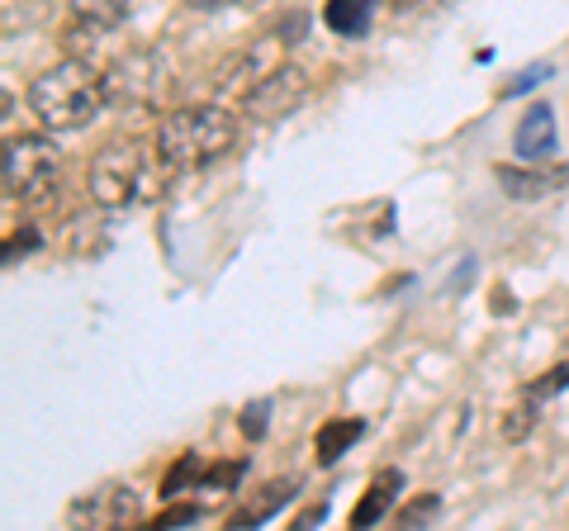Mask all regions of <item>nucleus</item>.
I'll use <instances>...</instances> for the list:
<instances>
[{
	"label": "nucleus",
	"instance_id": "1",
	"mask_svg": "<svg viewBox=\"0 0 569 531\" xmlns=\"http://www.w3.org/2000/svg\"><path fill=\"white\" fill-rule=\"evenodd\" d=\"M104 104H110V81H104V72H96V67L81 62V58L58 62L52 72L33 77V86H29V110L39 114V123L52 129V133L86 129Z\"/></svg>",
	"mask_w": 569,
	"mask_h": 531
},
{
	"label": "nucleus",
	"instance_id": "2",
	"mask_svg": "<svg viewBox=\"0 0 569 531\" xmlns=\"http://www.w3.org/2000/svg\"><path fill=\"white\" fill-rule=\"evenodd\" d=\"M152 148L171 171L213 167L219 157L238 148V119L219 110V104H186V110H171L157 123Z\"/></svg>",
	"mask_w": 569,
	"mask_h": 531
},
{
	"label": "nucleus",
	"instance_id": "3",
	"mask_svg": "<svg viewBox=\"0 0 569 531\" xmlns=\"http://www.w3.org/2000/svg\"><path fill=\"white\" fill-rule=\"evenodd\" d=\"M167 176H176L162 157L142 152L138 143H110L104 152L91 157V171H86V190L91 200L104 204V209H123V204H142L162 190Z\"/></svg>",
	"mask_w": 569,
	"mask_h": 531
},
{
	"label": "nucleus",
	"instance_id": "4",
	"mask_svg": "<svg viewBox=\"0 0 569 531\" xmlns=\"http://www.w3.org/2000/svg\"><path fill=\"white\" fill-rule=\"evenodd\" d=\"M62 152L43 133H14L6 138V194L10 200H43L58 186Z\"/></svg>",
	"mask_w": 569,
	"mask_h": 531
},
{
	"label": "nucleus",
	"instance_id": "5",
	"mask_svg": "<svg viewBox=\"0 0 569 531\" xmlns=\"http://www.w3.org/2000/svg\"><path fill=\"white\" fill-rule=\"evenodd\" d=\"M110 81V104H129V110H157L171 86V72L157 52H123V58L104 72Z\"/></svg>",
	"mask_w": 569,
	"mask_h": 531
},
{
	"label": "nucleus",
	"instance_id": "6",
	"mask_svg": "<svg viewBox=\"0 0 569 531\" xmlns=\"http://www.w3.org/2000/svg\"><path fill=\"white\" fill-rule=\"evenodd\" d=\"M305 91H309V81L299 67H271V72H261V81H252L242 91V104L257 119H276V114H290L305 100Z\"/></svg>",
	"mask_w": 569,
	"mask_h": 531
},
{
	"label": "nucleus",
	"instance_id": "7",
	"mask_svg": "<svg viewBox=\"0 0 569 531\" xmlns=\"http://www.w3.org/2000/svg\"><path fill=\"white\" fill-rule=\"evenodd\" d=\"M67 518H71V527H129V522H138V493L123 484H104L71 503Z\"/></svg>",
	"mask_w": 569,
	"mask_h": 531
},
{
	"label": "nucleus",
	"instance_id": "8",
	"mask_svg": "<svg viewBox=\"0 0 569 531\" xmlns=\"http://www.w3.org/2000/svg\"><path fill=\"white\" fill-rule=\"evenodd\" d=\"M498 181L512 200H541V194L569 190V167H550V171H527V167H498Z\"/></svg>",
	"mask_w": 569,
	"mask_h": 531
},
{
	"label": "nucleus",
	"instance_id": "9",
	"mask_svg": "<svg viewBox=\"0 0 569 531\" xmlns=\"http://www.w3.org/2000/svg\"><path fill=\"white\" fill-rule=\"evenodd\" d=\"M556 152V114H550V104H531L518 123V157L527 162H546V157Z\"/></svg>",
	"mask_w": 569,
	"mask_h": 531
},
{
	"label": "nucleus",
	"instance_id": "10",
	"mask_svg": "<svg viewBox=\"0 0 569 531\" xmlns=\"http://www.w3.org/2000/svg\"><path fill=\"white\" fill-rule=\"evenodd\" d=\"M399 489H403V474L399 470H380L376 480H370V489H366V499L351 508V527H376L389 508H395V499H399Z\"/></svg>",
	"mask_w": 569,
	"mask_h": 531
},
{
	"label": "nucleus",
	"instance_id": "11",
	"mask_svg": "<svg viewBox=\"0 0 569 531\" xmlns=\"http://www.w3.org/2000/svg\"><path fill=\"white\" fill-rule=\"evenodd\" d=\"M129 10H133V0H71V24L100 39L104 29H119L129 20Z\"/></svg>",
	"mask_w": 569,
	"mask_h": 531
},
{
	"label": "nucleus",
	"instance_id": "12",
	"mask_svg": "<svg viewBox=\"0 0 569 531\" xmlns=\"http://www.w3.org/2000/svg\"><path fill=\"white\" fill-rule=\"evenodd\" d=\"M376 6L380 0H328L323 6V24L337 33V39H361L376 20Z\"/></svg>",
	"mask_w": 569,
	"mask_h": 531
},
{
	"label": "nucleus",
	"instance_id": "13",
	"mask_svg": "<svg viewBox=\"0 0 569 531\" xmlns=\"http://www.w3.org/2000/svg\"><path fill=\"white\" fill-rule=\"evenodd\" d=\"M290 499H295V480H271V484L257 493V503H247V508L238 512L233 527H261L266 518H276V512L290 503Z\"/></svg>",
	"mask_w": 569,
	"mask_h": 531
},
{
	"label": "nucleus",
	"instance_id": "14",
	"mask_svg": "<svg viewBox=\"0 0 569 531\" xmlns=\"http://www.w3.org/2000/svg\"><path fill=\"white\" fill-rule=\"evenodd\" d=\"M361 422L356 418H342V422H323V428H318V437H313V451H318V460H323V465H332L337 455H342L351 441H361Z\"/></svg>",
	"mask_w": 569,
	"mask_h": 531
},
{
	"label": "nucleus",
	"instance_id": "15",
	"mask_svg": "<svg viewBox=\"0 0 569 531\" xmlns=\"http://www.w3.org/2000/svg\"><path fill=\"white\" fill-rule=\"evenodd\" d=\"M437 512H441V499H437V493H422V499L399 508V527H422L427 518H437Z\"/></svg>",
	"mask_w": 569,
	"mask_h": 531
},
{
	"label": "nucleus",
	"instance_id": "16",
	"mask_svg": "<svg viewBox=\"0 0 569 531\" xmlns=\"http://www.w3.org/2000/svg\"><path fill=\"white\" fill-rule=\"evenodd\" d=\"M531 422H537V399H527V403H518L508 418H503V437L508 441H522L527 432H531Z\"/></svg>",
	"mask_w": 569,
	"mask_h": 531
},
{
	"label": "nucleus",
	"instance_id": "17",
	"mask_svg": "<svg viewBox=\"0 0 569 531\" xmlns=\"http://www.w3.org/2000/svg\"><path fill=\"white\" fill-rule=\"evenodd\" d=\"M560 389H569V361L550 370V375H546L541 384H531V389H527V399H537V403H541L546 394H560Z\"/></svg>",
	"mask_w": 569,
	"mask_h": 531
},
{
	"label": "nucleus",
	"instance_id": "18",
	"mask_svg": "<svg viewBox=\"0 0 569 531\" xmlns=\"http://www.w3.org/2000/svg\"><path fill=\"white\" fill-rule=\"evenodd\" d=\"M266 418H271V403H266V399H257V403H247V409H242V432L247 437H261L266 432Z\"/></svg>",
	"mask_w": 569,
	"mask_h": 531
},
{
	"label": "nucleus",
	"instance_id": "19",
	"mask_svg": "<svg viewBox=\"0 0 569 531\" xmlns=\"http://www.w3.org/2000/svg\"><path fill=\"white\" fill-rule=\"evenodd\" d=\"M33 247H39V228H24V233H10V242H6V261H14V257L33 252Z\"/></svg>",
	"mask_w": 569,
	"mask_h": 531
},
{
	"label": "nucleus",
	"instance_id": "20",
	"mask_svg": "<svg viewBox=\"0 0 569 531\" xmlns=\"http://www.w3.org/2000/svg\"><path fill=\"white\" fill-rule=\"evenodd\" d=\"M550 72H556V67H527V77H518V81H512V86H508V96H522V91H527V86H537V81H546Z\"/></svg>",
	"mask_w": 569,
	"mask_h": 531
},
{
	"label": "nucleus",
	"instance_id": "21",
	"mask_svg": "<svg viewBox=\"0 0 569 531\" xmlns=\"http://www.w3.org/2000/svg\"><path fill=\"white\" fill-rule=\"evenodd\" d=\"M200 518V508H171V512H162L152 527H181V522H194Z\"/></svg>",
	"mask_w": 569,
	"mask_h": 531
},
{
	"label": "nucleus",
	"instance_id": "22",
	"mask_svg": "<svg viewBox=\"0 0 569 531\" xmlns=\"http://www.w3.org/2000/svg\"><path fill=\"white\" fill-rule=\"evenodd\" d=\"M194 10H219V6H257V0H186Z\"/></svg>",
	"mask_w": 569,
	"mask_h": 531
}]
</instances>
